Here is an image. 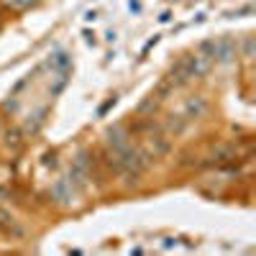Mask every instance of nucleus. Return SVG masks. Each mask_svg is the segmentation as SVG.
I'll list each match as a JSON object with an SVG mask.
<instances>
[{"label": "nucleus", "instance_id": "obj_6", "mask_svg": "<svg viewBox=\"0 0 256 256\" xmlns=\"http://www.w3.org/2000/svg\"><path fill=\"white\" fill-rule=\"evenodd\" d=\"M46 113H49V108H41L36 116H34V120H28L26 123V128H24V134H36L41 126H44V120H46Z\"/></svg>", "mask_w": 256, "mask_h": 256}, {"label": "nucleus", "instance_id": "obj_7", "mask_svg": "<svg viewBox=\"0 0 256 256\" xmlns=\"http://www.w3.org/2000/svg\"><path fill=\"white\" fill-rule=\"evenodd\" d=\"M38 0H10V6L13 8H18V10H24V8H31V6H36Z\"/></svg>", "mask_w": 256, "mask_h": 256}, {"label": "nucleus", "instance_id": "obj_5", "mask_svg": "<svg viewBox=\"0 0 256 256\" xmlns=\"http://www.w3.org/2000/svg\"><path fill=\"white\" fill-rule=\"evenodd\" d=\"M205 110H208V102H205V98H192V100L184 105V118H187V120H192V118H200Z\"/></svg>", "mask_w": 256, "mask_h": 256}, {"label": "nucleus", "instance_id": "obj_2", "mask_svg": "<svg viewBox=\"0 0 256 256\" xmlns=\"http://www.w3.org/2000/svg\"><path fill=\"white\" fill-rule=\"evenodd\" d=\"M202 56H208L210 62H230L233 56L238 54V44L233 41L230 36H223V38H210V41H202L200 49H198Z\"/></svg>", "mask_w": 256, "mask_h": 256}, {"label": "nucleus", "instance_id": "obj_8", "mask_svg": "<svg viewBox=\"0 0 256 256\" xmlns=\"http://www.w3.org/2000/svg\"><path fill=\"white\" fill-rule=\"evenodd\" d=\"M116 102H118V98H110V100H105V102L100 105V108H98V113H100V116H105V113H108V110L113 108V105H116Z\"/></svg>", "mask_w": 256, "mask_h": 256}, {"label": "nucleus", "instance_id": "obj_3", "mask_svg": "<svg viewBox=\"0 0 256 256\" xmlns=\"http://www.w3.org/2000/svg\"><path fill=\"white\" fill-rule=\"evenodd\" d=\"M52 200H56L59 205H72L74 202V184L72 180H56L52 187Z\"/></svg>", "mask_w": 256, "mask_h": 256}, {"label": "nucleus", "instance_id": "obj_4", "mask_svg": "<svg viewBox=\"0 0 256 256\" xmlns=\"http://www.w3.org/2000/svg\"><path fill=\"white\" fill-rule=\"evenodd\" d=\"M49 70L54 74H70L72 72V56L67 52H56L49 56Z\"/></svg>", "mask_w": 256, "mask_h": 256}, {"label": "nucleus", "instance_id": "obj_9", "mask_svg": "<svg viewBox=\"0 0 256 256\" xmlns=\"http://www.w3.org/2000/svg\"><path fill=\"white\" fill-rule=\"evenodd\" d=\"M82 36H84V41H88L90 46H95V34H90V31H84Z\"/></svg>", "mask_w": 256, "mask_h": 256}, {"label": "nucleus", "instance_id": "obj_1", "mask_svg": "<svg viewBox=\"0 0 256 256\" xmlns=\"http://www.w3.org/2000/svg\"><path fill=\"white\" fill-rule=\"evenodd\" d=\"M210 64H212V62H210L208 56H202L200 52L187 54V56H182V59L174 64V67H172V72H169L166 82L177 90L180 84H184V82H190V80H195V77H202V74L210 70Z\"/></svg>", "mask_w": 256, "mask_h": 256}, {"label": "nucleus", "instance_id": "obj_11", "mask_svg": "<svg viewBox=\"0 0 256 256\" xmlns=\"http://www.w3.org/2000/svg\"><path fill=\"white\" fill-rule=\"evenodd\" d=\"M98 16H95V10H90V13H84V20H95Z\"/></svg>", "mask_w": 256, "mask_h": 256}, {"label": "nucleus", "instance_id": "obj_10", "mask_svg": "<svg viewBox=\"0 0 256 256\" xmlns=\"http://www.w3.org/2000/svg\"><path fill=\"white\" fill-rule=\"evenodd\" d=\"M128 6H131V10H134V13H138V10H141V0H131Z\"/></svg>", "mask_w": 256, "mask_h": 256}, {"label": "nucleus", "instance_id": "obj_12", "mask_svg": "<svg viewBox=\"0 0 256 256\" xmlns=\"http://www.w3.org/2000/svg\"><path fill=\"white\" fill-rule=\"evenodd\" d=\"M0 18H3V10H0Z\"/></svg>", "mask_w": 256, "mask_h": 256}]
</instances>
